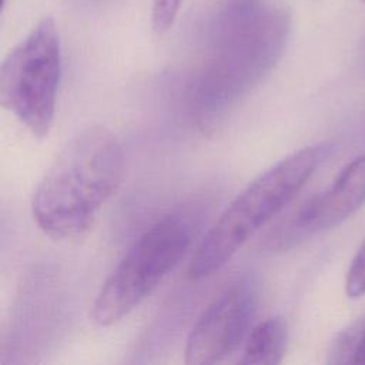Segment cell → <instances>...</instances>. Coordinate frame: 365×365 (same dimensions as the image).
<instances>
[{"instance_id":"obj_5","label":"cell","mask_w":365,"mask_h":365,"mask_svg":"<svg viewBox=\"0 0 365 365\" xmlns=\"http://www.w3.org/2000/svg\"><path fill=\"white\" fill-rule=\"evenodd\" d=\"M61 66L60 34L51 17H43L1 64L0 101L37 138L50 133Z\"/></svg>"},{"instance_id":"obj_11","label":"cell","mask_w":365,"mask_h":365,"mask_svg":"<svg viewBox=\"0 0 365 365\" xmlns=\"http://www.w3.org/2000/svg\"><path fill=\"white\" fill-rule=\"evenodd\" d=\"M345 292L349 298H359L365 294V240L354 255L346 272Z\"/></svg>"},{"instance_id":"obj_9","label":"cell","mask_w":365,"mask_h":365,"mask_svg":"<svg viewBox=\"0 0 365 365\" xmlns=\"http://www.w3.org/2000/svg\"><path fill=\"white\" fill-rule=\"evenodd\" d=\"M365 324L359 327H349L348 329L338 334L335 341L331 345L329 349V362L332 364H345V362H354L356 348L359 345L362 332H364Z\"/></svg>"},{"instance_id":"obj_6","label":"cell","mask_w":365,"mask_h":365,"mask_svg":"<svg viewBox=\"0 0 365 365\" xmlns=\"http://www.w3.org/2000/svg\"><path fill=\"white\" fill-rule=\"evenodd\" d=\"M365 202V155L346 164L332 185L305 200L267 237L265 247L281 252L351 217Z\"/></svg>"},{"instance_id":"obj_4","label":"cell","mask_w":365,"mask_h":365,"mask_svg":"<svg viewBox=\"0 0 365 365\" xmlns=\"http://www.w3.org/2000/svg\"><path fill=\"white\" fill-rule=\"evenodd\" d=\"M191 241L192 222L182 214L165 215L147 228L101 285L93 321L108 327L131 312L178 265Z\"/></svg>"},{"instance_id":"obj_13","label":"cell","mask_w":365,"mask_h":365,"mask_svg":"<svg viewBox=\"0 0 365 365\" xmlns=\"http://www.w3.org/2000/svg\"><path fill=\"white\" fill-rule=\"evenodd\" d=\"M364 1H365V0H364Z\"/></svg>"},{"instance_id":"obj_1","label":"cell","mask_w":365,"mask_h":365,"mask_svg":"<svg viewBox=\"0 0 365 365\" xmlns=\"http://www.w3.org/2000/svg\"><path fill=\"white\" fill-rule=\"evenodd\" d=\"M289 29L282 0H215L198 31L190 78L201 128L218 124L272 70Z\"/></svg>"},{"instance_id":"obj_10","label":"cell","mask_w":365,"mask_h":365,"mask_svg":"<svg viewBox=\"0 0 365 365\" xmlns=\"http://www.w3.org/2000/svg\"><path fill=\"white\" fill-rule=\"evenodd\" d=\"M184 0H151V24L157 34L165 33L175 23Z\"/></svg>"},{"instance_id":"obj_2","label":"cell","mask_w":365,"mask_h":365,"mask_svg":"<svg viewBox=\"0 0 365 365\" xmlns=\"http://www.w3.org/2000/svg\"><path fill=\"white\" fill-rule=\"evenodd\" d=\"M124 154L118 138L103 125L78 131L41 177L31 201L38 228L54 240L86 232L98 210L118 190Z\"/></svg>"},{"instance_id":"obj_12","label":"cell","mask_w":365,"mask_h":365,"mask_svg":"<svg viewBox=\"0 0 365 365\" xmlns=\"http://www.w3.org/2000/svg\"><path fill=\"white\" fill-rule=\"evenodd\" d=\"M354 364H364V365H365V328H364V332H362L359 345H358L356 352H355Z\"/></svg>"},{"instance_id":"obj_3","label":"cell","mask_w":365,"mask_h":365,"mask_svg":"<svg viewBox=\"0 0 365 365\" xmlns=\"http://www.w3.org/2000/svg\"><path fill=\"white\" fill-rule=\"evenodd\" d=\"M327 144L304 147L261 173L224 210L197 247L187 277L221 269L234 254L302 190L327 155Z\"/></svg>"},{"instance_id":"obj_7","label":"cell","mask_w":365,"mask_h":365,"mask_svg":"<svg viewBox=\"0 0 365 365\" xmlns=\"http://www.w3.org/2000/svg\"><path fill=\"white\" fill-rule=\"evenodd\" d=\"M255 312V291L238 281L220 294L194 324L185 345V364L224 362L245 342Z\"/></svg>"},{"instance_id":"obj_8","label":"cell","mask_w":365,"mask_h":365,"mask_svg":"<svg viewBox=\"0 0 365 365\" xmlns=\"http://www.w3.org/2000/svg\"><path fill=\"white\" fill-rule=\"evenodd\" d=\"M287 325L282 318L271 317L254 325L248 332L240 364L275 365L281 362L287 348Z\"/></svg>"}]
</instances>
